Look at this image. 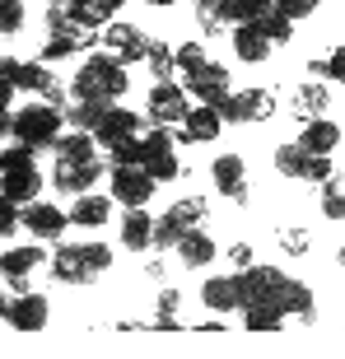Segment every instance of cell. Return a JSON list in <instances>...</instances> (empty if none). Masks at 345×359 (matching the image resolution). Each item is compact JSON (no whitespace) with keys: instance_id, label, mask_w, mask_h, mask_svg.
<instances>
[{"instance_id":"obj_58","label":"cell","mask_w":345,"mask_h":359,"mask_svg":"<svg viewBox=\"0 0 345 359\" xmlns=\"http://www.w3.org/2000/svg\"><path fill=\"white\" fill-rule=\"evenodd\" d=\"M0 304H5V294H0Z\"/></svg>"},{"instance_id":"obj_14","label":"cell","mask_w":345,"mask_h":359,"mask_svg":"<svg viewBox=\"0 0 345 359\" xmlns=\"http://www.w3.org/2000/svg\"><path fill=\"white\" fill-rule=\"evenodd\" d=\"M276 304L285 308V313H294L299 322H318V308H313V290H308L304 280H280V290H276Z\"/></svg>"},{"instance_id":"obj_19","label":"cell","mask_w":345,"mask_h":359,"mask_svg":"<svg viewBox=\"0 0 345 359\" xmlns=\"http://www.w3.org/2000/svg\"><path fill=\"white\" fill-rule=\"evenodd\" d=\"M177 262H182V266H191V271H201L205 262H215V243H210V233L191 224L182 238H177Z\"/></svg>"},{"instance_id":"obj_2","label":"cell","mask_w":345,"mask_h":359,"mask_svg":"<svg viewBox=\"0 0 345 359\" xmlns=\"http://www.w3.org/2000/svg\"><path fill=\"white\" fill-rule=\"evenodd\" d=\"M61 121H66V112L52 103H33L24 107V112H14V140L19 145H33V149H47L61 140Z\"/></svg>"},{"instance_id":"obj_10","label":"cell","mask_w":345,"mask_h":359,"mask_svg":"<svg viewBox=\"0 0 345 359\" xmlns=\"http://www.w3.org/2000/svg\"><path fill=\"white\" fill-rule=\"evenodd\" d=\"M98 177H103V159H89V163H66V159H56L52 182L61 187V191H70V196H80V191L98 187Z\"/></svg>"},{"instance_id":"obj_38","label":"cell","mask_w":345,"mask_h":359,"mask_svg":"<svg viewBox=\"0 0 345 359\" xmlns=\"http://www.w3.org/2000/svg\"><path fill=\"white\" fill-rule=\"evenodd\" d=\"M24 28V0H0V33L14 38Z\"/></svg>"},{"instance_id":"obj_53","label":"cell","mask_w":345,"mask_h":359,"mask_svg":"<svg viewBox=\"0 0 345 359\" xmlns=\"http://www.w3.org/2000/svg\"><path fill=\"white\" fill-rule=\"evenodd\" d=\"M10 103H14V84L0 80V112H10Z\"/></svg>"},{"instance_id":"obj_51","label":"cell","mask_w":345,"mask_h":359,"mask_svg":"<svg viewBox=\"0 0 345 359\" xmlns=\"http://www.w3.org/2000/svg\"><path fill=\"white\" fill-rule=\"evenodd\" d=\"M42 93H47V103H52V107H61V112H66V98H70V93L61 89V84H56V80L47 84V89H42Z\"/></svg>"},{"instance_id":"obj_57","label":"cell","mask_w":345,"mask_h":359,"mask_svg":"<svg viewBox=\"0 0 345 359\" xmlns=\"http://www.w3.org/2000/svg\"><path fill=\"white\" fill-rule=\"evenodd\" d=\"M341 266H345V243H341Z\"/></svg>"},{"instance_id":"obj_39","label":"cell","mask_w":345,"mask_h":359,"mask_svg":"<svg viewBox=\"0 0 345 359\" xmlns=\"http://www.w3.org/2000/svg\"><path fill=\"white\" fill-rule=\"evenodd\" d=\"M112 149V163H145V145H140V135H126V140H117Z\"/></svg>"},{"instance_id":"obj_12","label":"cell","mask_w":345,"mask_h":359,"mask_svg":"<svg viewBox=\"0 0 345 359\" xmlns=\"http://www.w3.org/2000/svg\"><path fill=\"white\" fill-rule=\"evenodd\" d=\"M24 224L33 229L38 238L61 243V233L70 229V215H61L56 205H42V201H28V205H24Z\"/></svg>"},{"instance_id":"obj_29","label":"cell","mask_w":345,"mask_h":359,"mask_svg":"<svg viewBox=\"0 0 345 359\" xmlns=\"http://www.w3.org/2000/svg\"><path fill=\"white\" fill-rule=\"evenodd\" d=\"M252 28L262 33L266 42H271V47H276V42H290V38H294V19H285L276 5H266V10L252 19Z\"/></svg>"},{"instance_id":"obj_35","label":"cell","mask_w":345,"mask_h":359,"mask_svg":"<svg viewBox=\"0 0 345 359\" xmlns=\"http://www.w3.org/2000/svg\"><path fill=\"white\" fill-rule=\"evenodd\" d=\"M145 173L154 177V182H172V177L182 173V163H177L172 149H163V154H149V159H145Z\"/></svg>"},{"instance_id":"obj_54","label":"cell","mask_w":345,"mask_h":359,"mask_svg":"<svg viewBox=\"0 0 345 359\" xmlns=\"http://www.w3.org/2000/svg\"><path fill=\"white\" fill-rule=\"evenodd\" d=\"M5 135H14V117L10 112H0V140H5Z\"/></svg>"},{"instance_id":"obj_56","label":"cell","mask_w":345,"mask_h":359,"mask_svg":"<svg viewBox=\"0 0 345 359\" xmlns=\"http://www.w3.org/2000/svg\"><path fill=\"white\" fill-rule=\"evenodd\" d=\"M107 5H112V10H117V5H126V0H107Z\"/></svg>"},{"instance_id":"obj_31","label":"cell","mask_w":345,"mask_h":359,"mask_svg":"<svg viewBox=\"0 0 345 359\" xmlns=\"http://www.w3.org/2000/svg\"><path fill=\"white\" fill-rule=\"evenodd\" d=\"M42 262V248H10L0 257V271L5 276H33V266Z\"/></svg>"},{"instance_id":"obj_11","label":"cell","mask_w":345,"mask_h":359,"mask_svg":"<svg viewBox=\"0 0 345 359\" xmlns=\"http://www.w3.org/2000/svg\"><path fill=\"white\" fill-rule=\"evenodd\" d=\"M0 80H10L14 89H47L52 84V70L47 61H14V56H0Z\"/></svg>"},{"instance_id":"obj_22","label":"cell","mask_w":345,"mask_h":359,"mask_svg":"<svg viewBox=\"0 0 345 359\" xmlns=\"http://www.w3.org/2000/svg\"><path fill=\"white\" fill-rule=\"evenodd\" d=\"M299 145H304L308 154H332V149L341 145V126H336V121H327V117H313V121H304Z\"/></svg>"},{"instance_id":"obj_18","label":"cell","mask_w":345,"mask_h":359,"mask_svg":"<svg viewBox=\"0 0 345 359\" xmlns=\"http://www.w3.org/2000/svg\"><path fill=\"white\" fill-rule=\"evenodd\" d=\"M219 126H224V121H219V112H215L210 103H201V107H191V112H187V121L177 126V140H182V145H191V140H215V135H219Z\"/></svg>"},{"instance_id":"obj_55","label":"cell","mask_w":345,"mask_h":359,"mask_svg":"<svg viewBox=\"0 0 345 359\" xmlns=\"http://www.w3.org/2000/svg\"><path fill=\"white\" fill-rule=\"evenodd\" d=\"M145 5H154V10H168L172 0H145Z\"/></svg>"},{"instance_id":"obj_25","label":"cell","mask_w":345,"mask_h":359,"mask_svg":"<svg viewBox=\"0 0 345 359\" xmlns=\"http://www.w3.org/2000/svg\"><path fill=\"white\" fill-rule=\"evenodd\" d=\"M107 215H112L107 196L80 191V196H75V210H70V224H80V229H98V224H107Z\"/></svg>"},{"instance_id":"obj_45","label":"cell","mask_w":345,"mask_h":359,"mask_svg":"<svg viewBox=\"0 0 345 359\" xmlns=\"http://www.w3.org/2000/svg\"><path fill=\"white\" fill-rule=\"evenodd\" d=\"M84 257H89L93 276H103V271L112 266V248H107V243H84Z\"/></svg>"},{"instance_id":"obj_5","label":"cell","mask_w":345,"mask_h":359,"mask_svg":"<svg viewBox=\"0 0 345 359\" xmlns=\"http://www.w3.org/2000/svg\"><path fill=\"white\" fill-rule=\"evenodd\" d=\"M98 42L117 56L121 66H135V61H145V56H149V33H140L135 24H107Z\"/></svg>"},{"instance_id":"obj_13","label":"cell","mask_w":345,"mask_h":359,"mask_svg":"<svg viewBox=\"0 0 345 359\" xmlns=\"http://www.w3.org/2000/svg\"><path fill=\"white\" fill-rule=\"evenodd\" d=\"M280 280H285V271H276V266H243V276H238L243 304H252V299H276Z\"/></svg>"},{"instance_id":"obj_36","label":"cell","mask_w":345,"mask_h":359,"mask_svg":"<svg viewBox=\"0 0 345 359\" xmlns=\"http://www.w3.org/2000/svg\"><path fill=\"white\" fill-rule=\"evenodd\" d=\"M322 215H327V219H345V187H341V177H327V182H322Z\"/></svg>"},{"instance_id":"obj_59","label":"cell","mask_w":345,"mask_h":359,"mask_svg":"<svg viewBox=\"0 0 345 359\" xmlns=\"http://www.w3.org/2000/svg\"><path fill=\"white\" fill-rule=\"evenodd\" d=\"M0 322H5V318H0Z\"/></svg>"},{"instance_id":"obj_4","label":"cell","mask_w":345,"mask_h":359,"mask_svg":"<svg viewBox=\"0 0 345 359\" xmlns=\"http://www.w3.org/2000/svg\"><path fill=\"white\" fill-rule=\"evenodd\" d=\"M0 318L10 322L14 332H42V327H47V299L33 294V290L10 294V299L0 304Z\"/></svg>"},{"instance_id":"obj_44","label":"cell","mask_w":345,"mask_h":359,"mask_svg":"<svg viewBox=\"0 0 345 359\" xmlns=\"http://www.w3.org/2000/svg\"><path fill=\"white\" fill-rule=\"evenodd\" d=\"M33 154H38L33 145H14V149H5V154H0V173H10V168H24V163H33Z\"/></svg>"},{"instance_id":"obj_46","label":"cell","mask_w":345,"mask_h":359,"mask_svg":"<svg viewBox=\"0 0 345 359\" xmlns=\"http://www.w3.org/2000/svg\"><path fill=\"white\" fill-rule=\"evenodd\" d=\"M271 5H276L285 19H308V14L318 10V0H271Z\"/></svg>"},{"instance_id":"obj_43","label":"cell","mask_w":345,"mask_h":359,"mask_svg":"<svg viewBox=\"0 0 345 359\" xmlns=\"http://www.w3.org/2000/svg\"><path fill=\"white\" fill-rule=\"evenodd\" d=\"M308 182H327V177H336L332 168V154H308V168H304Z\"/></svg>"},{"instance_id":"obj_27","label":"cell","mask_w":345,"mask_h":359,"mask_svg":"<svg viewBox=\"0 0 345 359\" xmlns=\"http://www.w3.org/2000/svg\"><path fill=\"white\" fill-rule=\"evenodd\" d=\"M93 38H84V28L66 24V28H52V38H47V47H42V61H61V56L80 52V47H89Z\"/></svg>"},{"instance_id":"obj_40","label":"cell","mask_w":345,"mask_h":359,"mask_svg":"<svg viewBox=\"0 0 345 359\" xmlns=\"http://www.w3.org/2000/svg\"><path fill=\"white\" fill-rule=\"evenodd\" d=\"M19 224H24V205H14V201L0 191V238H5V233H14Z\"/></svg>"},{"instance_id":"obj_28","label":"cell","mask_w":345,"mask_h":359,"mask_svg":"<svg viewBox=\"0 0 345 359\" xmlns=\"http://www.w3.org/2000/svg\"><path fill=\"white\" fill-rule=\"evenodd\" d=\"M56 159H66V163H89L98 159V140H93V131H70L56 140Z\"/></svg>"},{"instance_id":"obj_34","label":"cell","mask_w":345,"mask_h":359,"mask_svg":"<svg viewBox=\"0 0 345 359\" xmlns=\"http://www.w3.org/2000/svg\"><path fill=\"white\" fill-rule=\"evenodd\" d=\"M276 168H280L285 177H304L308 149H304V145H280V149H276Z\"/></svg>"},{"instance_id":"obj_7","label":"cell","mask_w":345,"mask_h":359,"mask_svg":"<svg viewBox=\"0 0 345 359\" xmlns=\"http://www.w3.org/2000/svg\"><path fill=\"white\" fill-rule=\"evenodd\" d=\"M187 112H191L187 89H177L172 80H163V84H154V89H149V117L159 121V126H182Z\"/></svg>"},{"instance_id":"obj_17","label":"cell","mask_w":345,"mask_h":359,"mask_svg":"<svg viewBox=\"0 0 345 359\" xmlns=\"http://www.w3.org/2000/svg\"><path fill=\"white\" fill-rule=\"evenodd\" d=\"M5 182H0V191L14 201V205H28V201L42 191V173L38 163H24V168H10V173H0Z\"/></svg>"},{"instance_id":"obj_24","label":"cell","mask_w":345,"mask_h":359,"mask_svg":"<svg viewBox=\"0 0 345 359\" xmlns=\"http://www.w3.org/2000/svg\"><path fill=\"white\" fill-rule=\"evenodd\" d=\"M121 243H126L131 252L154 248V219L145 215V205H131V210H126V219H121Z\"/></svg>"},{"instance_id":"obj_21","label":"cell","mask_w":345,"mask_h":359,"mask_svg":"<svg viewBox=\"0 0 345 359\" xmlns=\"http://www.w3.org/2000/svg\"><path fill=\"white\" fill-rule=\"evenodd\" d=\"M243 327L248 332H280L285 327V308L276 299H252V304H243Z\"/></svg>"},{"instance_id":"obj_37","label":"cell","mask_w":345,"mask_h":359,"mask_svg":"<svg viewBox=\"0 0 345 359\" xmlns=\"http://www.w3.org/2000/svg\"><path fill=\"white\" fill-rule=\"evenodd\" d=\"M201 215H205V201H201V196H187V201H177V205H168V219H172V224H182V229H191Z\"/></svg>"},{"instance_id":"obj_47","label":"cell","mask_w":345,"mask_h":359,"mask_svg":"<svg viewBox=\"0 0 345 359\" xmlns=\"http://www.w3.org/2000/svg\"><path fill=\"white\" fill-rule=\"evenodd\" d=\"M276 238H280V248H285V252H294V257L308 252V233H304V229H280Z\"/></svg>"},{"instance_id":"obj_20","label":"cell","mask_w":345,"mask_h":359,"mask_svg":"<svg viewBox=\"0 0 345 359\" xmlns=\"http://www.w3.org/2000/svg\"><path fill=\"white\" fill-rule=\"evenodd\" d=\"M201 304L215 308V313H229V308H243V294H238V276H215L201 285Z\"/></svg>"},{"instance_id":"obj_52","label":"cell","mask_w":345,"mask_h":359,"mask_svg":"<svg viewBox=\"0 0 345 359\" xmlns=\"http://www.w3.org/2000/svg\"><path fill=\"white\" fill-rule=\"evenodd\" d=\"M66 5H47V28H66Z\"/></svg>"},{"instance_id":"obj_32","label":"cell","mask_w":345,"mask_h":359,"mask_svg":"<svg viewBox=\"0 0 345 359\" xmlns=\"http://www.w3.org/2000/svg\"><path fill=\"white\" fill-rule=\"evenodd\" d=\"M107 107L112 103H80V98H75V107H66V121L75 131H98V121H103Z\"/></svg>"},{"instance_id":"obj_1","label":"cell","mask_w":345,"mask_h":359,"mask_svg":"<svg viewBox=\"0 0 345 359\" xmlns=\"http://www.w3.org/2000/svg\"><path fill=\"white\" fill-rule=\"evenodd\" d=\"M126 66H121L112 52H93L89 61L80 66V75H75V98L80 103H112V98H121L126 93Z\"/></svg>"},{"instance_id":"obj_8","label":"cell","mask_w":345,"mask_h":359,"mask_svg":"<svg viewBox=\"0 0 345 359\" xmlns=\"http://www.w3.org/2000/svg\"><path fill=\"white\" fill-rule=\"evenodd\" d=\"M187 89L196 93L201 103L219 107V103H224V98H229V70L219 66V61H205V66L187 70Z\"/></svg>"},{"instance_id":"obj_26","label":"cell","mask_w":345,"mask_h":359,"mask_svg":"<svg viewBox=\"0 0 345 359\" xmlns=\"http://www.w3.org/2000/svg\"><path fill=\"white\" fill-rule=\"evenodd\" d=\"M332 107V89L322 80H313V84H304V89L294 93V117H304V121H313V117H322Z\"/></svg>"},{"instance_id":"obj_3","label":"cell","mask_w":345,"mask_h":359,"mask_svg":"<svg viewBox=\"0 0 345 359\" xmlns=\"http://www.w3.org/2000/svg\"><path fill=\"white\" fill-rule=\"evenodd\" d=\"M154 177L145 173V163H112V196L131 210V205H145L154 196Z\"/></svg>"},{"instance_id":"obj_16","label":"cell","mask_w":345,"mask_h":359,"mask_svg":"<svg viewBox=\"0 0 345 359\" xmlns=\"http://www.w3.org/2000/svg\"><path fill=\"white\" fill-rule=\"evenodd\" d=\"M215 187H219L229 201H248V168H243L238 154H219V159H215Z\"/></svg>"},{"instance_id":"obj_48","label":"cell","mask_w":345,"mask_h":359,"mask_svg":"<svg viewBox=\"0 0 345 359\" xmlns=\"http://www.w3.org/2000/svg\"><path fill=\"white\" fill-rule=\"evenodd\" d=\"M177 304H182L177 290H159V318H177Z\"/></svg>"},{"instance_id":"obj_33","label":"cell","mask_w":345,"mask_h":359,"mask_svg":"<svg viewBox=\"0 0 345 359\" xmlns=\"http://www.w3.org/2000/svg\"><path fill=\"white\" fill-rule=\"evenodd\" d=\"M149 70H154V84H163V80H172V66H177V61H172V47L163 38H149Z\"/></svg>"},{"instance_id":"obj_49","label":"cell","mask_w":345,"mask_h":359,"mask_svg":"<svg viewBox=\"0 0 345 359\" xmlns=\"http://www.w3.org/2000/svg\"><path fill=\"white\" fill-rule=\"evenodd\" d=\"M327 75H332L336 84H345V47H336V52L327 56Z\"/></svg>"},{"instance_id":"obj_50","label":"cell","mask_w":345,"mask_h":359,"mask_svg":"<svg viewBox=\"0 0 345 359\" xmlns=\"http://www.w3.org/2000/svg\"><path fill=\"white\" fill-rule=\"evenodd\" d=\"M229 262H234V266H252V262H257V257H252V248H248V243H234V248H229Z\"/></svg>"},{"instance_id":"obj_42","label":"cell","mask_w":345,"mask_h":359,"mask_svg":"<svg viewBox=\"0 0 345 359\" xmlns=\"http://www.w3.org/2000/svg\"><path fill=\"white\" fill-rule=\"evenodd\" d=\"M196 19L205 33H219L224 28V19H219V0H196Z\"/></svg>"},{"instance_id":"obj_30","label":"cell","mask_w":345,"mask_h":359,"mask_svg":"<svg viewBox=\"0 0 345 359\" xmlns=\"http://www.w3.org/2000/svg\"><path fill=\"white\" fill-rule=\"evenodd\" d=\"M229 38H234V52H238L243 61H252V66H257V61H266V56H271V42H266V38H262V33H257L252 24H238V28H234V33H229Z\"/></svg>"},{"instance_id":"obj_41","label":"cell","mask_w":345,"mask_h":359,"mask_svg":"<svg viewBox=\"0 0 345 359\" xmlns=\"http://www.w3.org/2000/svg\"><path fill=\"white\" fill-rule=\"evenodd\" d=\"M172 61H177V70H196V66H205V47H201V42H187V47H177V52H172Z\"/></svg>"},{"instance_id":"obj_15","label":"cell","mask_w":345,"mask_h":359,"mask_svg":"<svg viewBox=\"0 0 345 359\" xmlns=\"http://www.w3.org/2000/svg\"><path fill=\"white\" fill-rule=\"evenodd\" d=\"M126 135H140V117L126 112V107H107L103 121H98V131H93V140L107 149V145H117V140H126Z\"/></svg>"},{"instance_id":"obj_23","label":"cell","mask_w":345,"mask_h":359,"mask_svg":"<svg viewBox=\"0 0 345 359\" xmlns=\"http://www.w3.org/2000/svg\"><path fill=\"white\" fill-rule=\"evenodd\" d=\"M66 19L75 28H84V33H93V28H107L112 5L107 0H66Z\"/></svg>"},{"instance_id":"obj_6","label":"cell","mask_w":345,"mask_h":359,"mask_svg":"<svg viewBox=\"0 0 345 359\" xmlns=\"http://www.w3.org/2000/svg\"><path fill=\"white\" fill-rule=\"evenodd\" d=\"M271 107H276V98L266 89H243V93H229L215 112H219V121H266Z\"/></svg>"},{"instance_id":"obj_9","label":"cell","mask_w":345,"mask_h":359,"mask_svg":"<svg viewBox=\"0 0 345 359\" xmlns=\"http://www.w3.org/2000/svg\"><path fill=\"white\" fill-rule=\"evenodd\" d=\"M52 276L61 280V285H89L93 266H89V257H84V243H61V248H56Z\"/></svg>"}]
</instances>
